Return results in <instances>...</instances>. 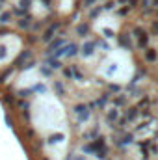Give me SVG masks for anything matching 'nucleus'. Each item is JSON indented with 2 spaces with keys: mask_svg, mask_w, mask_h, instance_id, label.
I'll use <instances>...</instances> for the list:
<instances>
[{
  "mask_svg": "<svg viewBox=\"0 0 158 160\" xmlns=\"http://www.w3.org/2000/svg\"><path fill=\"white\" fill-rule=\"evenodd\" d=\"M30 123L43 142V153L49 160H65L69 151V115L63 103L52 91L34 95L30 103Z\"/></svg>",
  "mask_w": 158,
  "mask_h": 160,
  "instance_id": "nucleus-1",
  "label": "nucleus"
},
{
  "mask_svg": "<svg viewBox=\"0 0 158 160\" xmlns=\"http://www.w3.org/2000/svg\"><path fill=\"white\" fill-rule=\"evenodd\" d=\"M95 75L106 80L108 84L126 86L136 75L134 58L125 49H112L102 56V60L95 67Z\"/></svg>",
  "mask_w": 158,
  "mask_h": 160,
  "instance_id": "nucleus-2",
  "label": "nucleus"
},
{
  "mask_svg": "<svg viewBox=\"0 0 158 160\" xmlns=\"http://www.w3.org/2000/svg\"><path fill=\"white\" fill-rule=\"evenodd\" d=\"M22 47V37L17 34H4L0 36V69L6 65L13 63V60L21 54Z\"/></svg>",
  "mask_w": 158,
  "mask_h": 160,
  "instance_id": "nucleus-3",
  "label": "nucleus"
},
{
  "mask_svg": "<svg viewBox=\"0 0 158 160\" xmlns=\"http://www.w3.org/2000/svg\"><path fill=\"white\" fill-rule=\"evenodd\" d=\"M91 28H93L95 34H99V36H102V37H106V36L113 37L121 28V21H119V17L113 15V13H102L93 21Z\"/></svg>",
  "mask_w": 158,
  "mask_h": 160,
  "instance_id": "nucleus-4",
  "label": "nucleus"
},
{
  "mask_svg": "<svg viewBox=\"0 0 158 160\" xmlns=\"http://www.w3.org/2000/svg\"><path fill=\"white\" fill-rule=\"evenodd\" d=\"M43 76L37 69H26V71H21L17 76H15L13 88L15 89H28L32 86H35L37 82H41Z\"/></svg>",
  "mask_w": 158,
  "mask_h": 160,
  "instance_id": "nucleus-5",
  "label": "nucleus"
},
{
  "mask_svg": "<svg viewBox=\"0 0 158 160\" xmlns=\"http://www.w3.org/2000/svg\"><path fill=\"white\" fill-rule=\"evenodd\" d=\"M54 6H56V11L60 15H71L74 9V0H54Z\"/></svg>",
  "mask_w": 158,
  "mask_h": 160,
  "instance_id": "nucleus-6",
  "label": "nucleus"
},
{
  "mask_svg": "<svg viewBox=\"0 0 158 160\" xmlns=\"http://www.w3.org/2000/svg\"><path fill=\"white\" fill-rule=\"evenodd\" d=\"M41 7H43V4L39 2V0H35L34 7H32V13H34V15H35V17H37V19H41V17H45V15H47V11H39V9H41Z\"/></svg>",
  "mask_w": 158,
  "mask_h": 160,
  "instance_id": "nucleus-7",
  "label": "nucleus"
},
{
  "mask_svg": "<svg viewBox=\"0 0 158 160\" xmlns=\"http://www.w3.org/2000/svg\"><path fill=\"white\" fill-rule=\"evenodd\" d=\"M7 2H11V4H19V2H22V0H7Z\"/></svg>",
  "mask_w": 158,
  "mask_h": 160,
  "instance_id": "nucleus-8",
  "label": "nucleus"
}]
</instances>
